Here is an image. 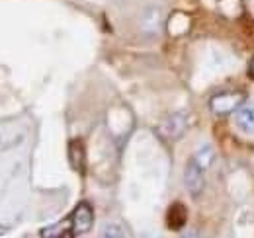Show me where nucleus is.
<instances>
[{
	"mask_svg": "<svg viewBox=\"0 0 254 238\" xmlns=\"http://www.w3.org/2000/svg\"><path fill=\"white\" fill-rule=\"evenodd\" d=\"M215 162V150L211 145H201L191 154L184 170V185L193 199H197L207 183V172Z\"/></svg>",
	"mask_w": 254,
	"mask_h": 238,
	"instance_id": "nucleus-1",
	"label": "nucleus"
},
{
	"mask_svg": "<svg viewBox=\"0 0 254 238\" xmlns=\"http://www.w3.org/2000/svg\"><path fill=\"white\" fill-rule=\"evenodd\" d=\"M245 100L247 96L241 90H223V92H217L215 96H211L209 110L215 116H229V114H235L245 104Z\"/></svg>",
	"mask_w": 254,
	"mask_h": 238,
	"instance_id": "nucleus-2",
	"label": "nucleus"
},
{
	"mask_svg": "<svg viewBox=\"0 0 254 238\" xmlns=\"http://www.w3.org/2000/svg\"><path fill=\"white\" fill-rule=\"evenodd\" d=\"M190 116L186 112H176L170 114L159 125V135L166 141H178L186 135V131L190 129Z\"/></svg>",
	"mask_w": 254,
	"mask_h": 238,
	"instance_id": "nucleus-3",
	"label": "nucleus"
},
{
	"mask_svg": "<svg viewBox=\"0 0 254 238\" xmlns=\"http://www.w3.org/2000/svg\"><path fill=\"white\" fill-rule=\"evenodd\" d=\"M68 223H70V231H72V237H82V235H88L92 225H94V209L90 203L82 201L78 203L74 211L66 217Z\"/></svg>",
	"mask_w": 254,
	"mask_h": 238,
	"instance_id": "nucleus-4",
	"label": "nucleus"
},
{
	"mask_svg": "<svg viewBox=\"0 0 254 238\" xmlns=\"http://www.w3.org/2000/svg\"><path fill=\"white\" fill-rule=\"evenodd\" d=\"M235 125L239 131L254 135V100H245V104L235 112Z\"/></svg>",
	"mask_w": 254,
	"mask_h": 238,
	"instance_id": "nucleus-5",
	"label": "nucleus"
},
{
	"mask_svg": "<svg viewBox=\"0 0 254 238\" xmlns=\"http://www.w3.org/2000/svg\"><path fill=\"white\" fill-rule=\"evenodd\" d=\"M186 221H188V211H186V207L182 203H172L170 209H168V213H166V227L170 231L178 233V231L184 229Z\"/></svg>",
	"mask_w": 254,
	"mask_h": 238,
	"instance_id": "nucleus-6",
	"label": "nucleus"
},
{
	"mask_svg": "<svg viewBox=\"0 0 254 238\" xmlns=\"http://www.w3.org/2000/svg\"><path fill=\"white\" fill-rule=\"evenodd\" d=\"M141 28L151 33V35H157L162 28V14L157 8H149L143 12V20H141Z\"/></svg>",
	"mask_w": 254,
	"mask_h": 238,
	"instance_id": "nucleus-7",
	"label": "nucleus"
},
{
	"mask_svg": "<svg viewBox=\"0 0 254 238\" xmlns=\"http://www.w3.org/2000/svg\"><path fill=\"white\" fill-rule=\"evenodd\" d=\"M68 160H70V164H72V168L76 172H82L86 154H84V145H82L80 139L70 141V145H68Z\"/></svg>",
	"mask_w": 254,
	"mask_h": 238,
	"instance_id": "nucleus-8",
	"label": "nucleus"
},
{
	"mask_svg": "<svg viewBox=\"0 0 254 238\" xmlns=\"http://www.w3.org/2000/svg\"><path fill=\"white\" fill-rule=\"evenodd\" d=\"M102 237H129L127 227L122 223H108L102 231Z\"/></svg>",
	"mask_w": 254,
	"mask_h": 238,
	"instance_id": "nucleus-9",
	"label": "nucleus"
},
{
	"mask_svg": "<svg viewBox=\"0 0 254 238\" xmlns=\"http://www.w3.org/2000/svg\"><path fill=\"white\" fill-rule=\"evenodd\" d=\"M4 235H6V227L0 225V237H4Z\"/></svg>",
	"mask_w": 254,
	"mask_h": 238,
	"instance_id": "nucleus-10",
	"label": "nucleus"
},
{
	"mask_svg": "<svg viewBox=\"0 0 254 238\" xmlns=\"http://www.w3.org/2000/svg\"><path fill=\"white\" fill-rule=\"evenodd\" d=\"M251 74L254 76V59H253V62H251Z\"/></svg>",
	"mask_w": 254,
	"mask_h": 238,
	"instance_id": "nucleus-11",
	"label": "nucleus"
}]
</instances>
